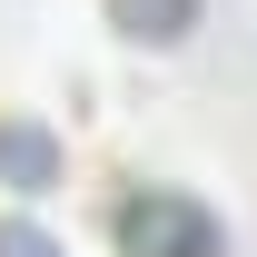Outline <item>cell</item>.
I'll return each instance as SVG.
<instances>
[{"mask_svg": "<svg viewBox=\"0 0 257 257\" xmlns=\"http://www.w3.org/2000/svg\"><path fill=\"white\" fill-rule=\"evenodd\" d=\"M109 20H119L128 40H149V50H168V40H188L198 0H109Z\"/></svg>", "mask_w": 257, "mask_h": 257, "instance_id": "cell-3", "label": "cell"}, {"mask_svg": "<svg viewBox=\"0 0 257 257\" xmlns=\"http://www.w3.org/2000/svg\"><path fill=\"white\" fill-rule=\"evenodd\" d=\"M0 257H60V247H50V227H30V218H0Z\"/></svg>", "mask_w": 257, "mask_h": 257, "instance_id": "cell-4", "label": "cell"}, {"mask_svg": "<svg viewBox=\"0 0 257 257\" xmlns=\"http://www.w3.org/2000/svg\"><path fill=\"white\" fill-rule=\"evenodd\" d=\"M109 237H119V257H218V218L198 208L188 188H128L119 208H109Z\"/></svg>", "mask_w": 257, "mask_h": 257, "instance_id": "cell-1", "label": "cell"}, {"mask_svg": "<svg viewBox=\"0 0 257 257\" xmlns=\"http://www.w3.org/2000/svg\"><path fill=\"white\" fill-rule=\"evenodd\" d=\"M0 188H20V198L60 188V139L30 128V119H0Z\"/></svg>", "mask_w": 257, "mask_h": 257, "instance_id": "cell-2", "label": "cell"}]
</instances>
